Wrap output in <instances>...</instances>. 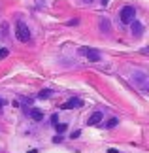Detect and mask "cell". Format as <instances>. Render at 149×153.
I'll return each instance as SVG.
<instances>
[{"label":"cell","mask_w":149,"mask_h":153,"mask_svg":"<svg viewBox=\"0 0 149 153\" xmlns=\"http://www.w3.org/2000/svg\"><path fill=\"white\" fill-rule=\"evenodd\" d=\"M130 25H132V34H134L136 38H140L142 34H144V25H142L140 21H136V19H134L132 23H130Z\"/></svg>","instance_id":"5"},{"label":"cell","mask_w":149,"mask_h":153,"mask_svg":"<svg viewBox=\"0 0 149 153\" xmlns=\"http://www.w3.org/2000/svg\"><path fill=\"white\" fill-rule=\"evenodd\" d=\"M55 127H57V131H59V132H64V131H66V125H64V123H61V125L57 123Z\"/></svg>","instance_id":"12"},{"label":"cell","mask_w":149,"mask_h":153,"mask_svg":"<svg viewBox=\"0 0 149 153\" xmlns=\"http://www.w3.org/2000/svg\"><path fill=\"white\" fill-rule=\"evenodd\" d=\"M51 123H53V125H57V123H59V115H57V114L51 115Z\"/></svg>","instance_id":"13"},{"label":"cell","mask_w":149,"mask_h":153,"mask_svg":"<svg viewBox=\"0 0 149 153\" xmlns=\"http://www.w3.org/2000/svg\"><path fill=\"white\" fill-rule=\"evenodd\" d=\"M117 123H119V121L115 119V117H111V119H110L108 123H106V127H108V128H113V127H115V125H117Z\"/></svg>","instance_id":"11"},{"label":"cell","mask_w":149,"mask_h":153,"mask_svg":"<svg viewBox=\"0 0 149 153\" xmlns=\"http://www.w3.org/2000/svg\"><path fill=\"white\" fill-rule=\"evenodd\" d=\"M83 102L79 100V98H70V100H66L62 104V108L64 110H72V108H77V106H81Z\"/></svg>","instance_id":"6"},{"label":"cell","mask_w":149,"mask_h":153,"mask_svg":"<svg viewBox=\"0 0 149 153\" xmlns=\"http://www.w3.org/2000/svg\"><path fill=\"white\" fill-rule=\"evenodd\" d=\"M100 121H102V114H100V111H94V114H93V115H91V117H89V119H87V123H89V125H91V127L98 125Z\"/></svg>","instance_id":"7"},{"label":"cell","mask_w":149,"mask_h":153,"mask_svg":"<svg viewBox=\"0 0 149 153\" xmlns=\"http://www.w3.org/2000/svg\"><path fill=\"white\" fill-rule=\"evenodd\" d=\"M15 36H17L19 42H28V40H30V30H28V27L23 21L15 23Z\"/></svg>","instance_id":"1"},{"label":"cell","mask_w":149,"mask_h":153,"mask_svg":"<svg viewBox=\"0 0 149 153\" xmlns=\"http://www.w3.org/2000/svg\"><path fill=\"white\" fill-rule=\"evenodd\" d=\"M2 106H4V100L0 98V114H2Z\"/></svg>","instance_id":"15"},{"label":"cell","mask_w":149,"mask_h":153,"mask_svg":"<svg viewBox=\"0 0 149 153\" xmlns=\"http://www.w3.org/2000/svg\"><path fill=\"white\" fill-rule=\"evenodd\" d=\"M49 97H51V91H49V89L40 91V95H38V98H42V100H44V98H49Z\"/></svg>","instance_id":"10"},{"label":"cell","mask_w":149,"mask_h":153,"mask_svg":"<svg viewBox=\"0 0 149 153\" xmlns=\"http://www.w3.org/2000/svg\"><path fill=\"white\" fill-rule=\"evenodd\" d=\"M100 28H102L104 32H110V21L108 19H102V21H100Z\"/></svg>","instance_id":"9"},{"label":"cell","mask_w":149,"mask_h":153,"mask_svg":"<svg viewBox=\"0 0 149 153\" xmlns=\"http://www.w3.org/2000/svg\"><path fill=\"white\" fill-rule=\"evenodd\" d=\"M108 153H119L117 149H108Z\"/></svg>","instance_id":"17"},{"label":"cell","mask_w":149,"mask_h":153,"mask_svg":"<svg viewBox=\"0 0 149 153\" xmlns=\"http://www.w3.org/2000/svg\"><path fill=\"white\" fill-rule=\"evenodd\" d=\"M81 55H85L89 59V62H100V59H102V55L96 51V49H87V48H81L79 49Z\"/></svg>","instance_id":"4"},{"label":"cell","mask_w":149,"mask_h":153,"mask_svg":"<svg viewBox=\"0 0 149 153\" xmlns=\"http://www.w3.org/2000/svg\"><path fill=\"white\" fill-rule=\"evenodd\" d=\"M119 19H121V23H125V25H130V23L136 19V10L132 6H125V8L119 11Z\"/></svg>","instance_id":"2"},{"label":"cell","mask_w":149,"mask_h":153,"mask_svg":"<svg viewBox=\"0 0 149 153\" xmlns=\"http://www.w3.org/2000/svg\"><path fill=\"white\" fill-rule=\"evenodd\" d=\"M4 57H8V49H0V59H4Z\"/></svg>","instance_id":"14"},{"label":"cell","mask_w":149,"mask_h":153,"mask_svg":"<svg viewBox=\"0 0 149 153\" xmlns=\"http://www.w3.org/2000/svg\"><path fill=\"white\" fill-rule=\"evenodd\" d=\"M130 79H132V83L136 87H142V89H145V87H147V74L142 72V70H134Z\"/></svg>","instance_id":"3"},{"label":"cell","mask_w":149,"mask_h":153,"mask_svg":"<svg viewBox=\"0 0 149 153\" xmlns=\"http://www.w3.org/2000/svg\"><path fill=\"white\" fill-rule=\"evenodd\" d=\"M28 115H30L34 121H42V119H44V111H42L40 108H32L30 111H28Z\"/></svg>","instance_id":"8"},{"label":"cell","mask_w":149,"mask_h":153,"mask_svg":"<svg viewBox=\"0 0 149 153\" xmlns=\"http://www.w3.org/2000/svg\"><path fill=\"white\" fill-rule=\"evenodd\" d=\"M83 4H91V2H94V0H81Z\"/></svg>","instance_id":"16"}]
</instances>
